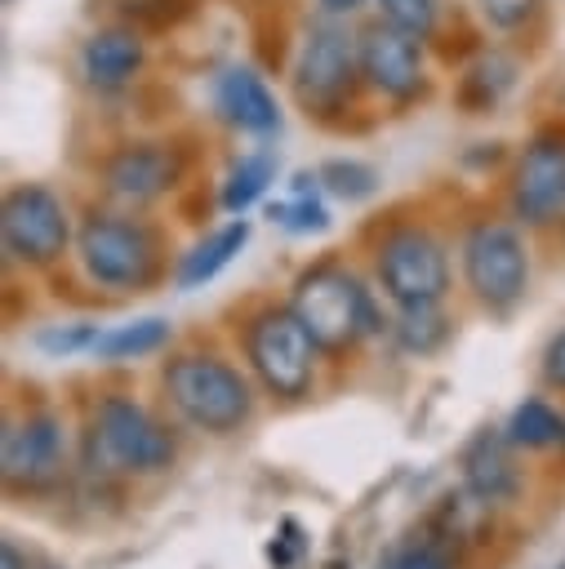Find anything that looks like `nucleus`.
<instances>
[{
  "label": "nucleus",
  "mask_w": 565,
  "mask_h": 569,
  "mask_svg": "<svg viewBox=\"0 0 565 569\" xmlns=\"http://www.w3.org/2000/svg\"><path fill=\"white\" fill-rule=\"evenodd\" d=\"M316 178H320V191H329L334 200H347V204L369 200L378 191V173L365 160H343V156L338 160H325L316 169Z\"/></svg>",
  "instance_id": "5701e85b"
},
{
  "label": "nucleus",
  "mask_w": 565,
  "mask_h": 569,
  "mask_svg": "<svg viewBox=\"0 0 565 569\" xmlns=\"http://www.w3.org/2000/svg\"><path fill=\"white\" fill-rule=\"evenodd\" d=\"M378 569H449V556H445V547H436L432 538H418V542L396 547Z\"/></svg>",
  "instance_id": "bb28decb"
},
{
  "label": "nucleus",
  "mask_w": 565,
  "mask_h": 569,
  "mask_svg": "<svg viewBox=\"0 0 565 569\" xmlns=\"http://www.w3.org/2000/svg\"><path fill=\"white\" fill-rule=\"evenodd\" d=\"M289 307L307 325V333L316 338V347L329 351V356H338V351L356 347L365 333H378L383 329L369 289L351 271H343L338 262H320V267L303 271L298 284H294Z\"/></svg>",
  "instance_id": "f257e3e1"
},
{
  "label": "nucleus",
  "mask_w": 565,
  "mask_h": 569,
  "mask_svg": "<svg viewBox=\"0 0 565 569\" xmlns=\"http://www.w3.org/2000/svg\"><path fill=\"white\" fill-rule=\"evenodd\" d=\"M174 453V436L129 396H107L85 431V462L102 476H156Z\"/></svg>",
  "instance_id": "f03ea898"
},
{
  "label": "nucleus",
  "mask_w": 565,
  "mask_h": 569,
  "mask_svg": "<svg viewBox=\"0 0 565 569\" xmlns=\"http://www.w3.org/2000/svg\"><path fill=\"white\" fill-rule=\"evenodd\" d=\"M303 551H307V533H303V525H298L294 516H285V520L276 525L271 542H267V560H271L276 569H294V565L303 560Z\"/></svg>",
  "instance_id": "a878e982"
},
{
  "label": "nucleus",
  "mask_w": 565,
  "mask_h": 569,
  "mask_svg": "<svg viewBox=\"0 0 565 569\" xmlns=\"http://www.w3.org/2000/svg\"><path fill=\"white\" fill-rule=\"evenodd\" d=\"M0 569H31L27 551H22L13 538H4V542H0Z\"/></svg>",
  "instance_id": "c756f323"
},
{
  "label": "nucleus",
  "mask_w": 565,
  "mask_h": 569,
  "mask_svg": "<svg viewBox=\"0 0 565 569\" xmlns=\"http://www.w3.org/2000/svg\"><path fill=\"white\" fill-rule=\"evenodd\" d=\"M378 13L423 40V36H432V27H436L440 0H378Z\"/></svg>",
  "instance_id": "393cba45"
},
{
  "label": "nucleus",
  "mask_w": 565,
  "mask_h": 569,
  "mask_svg": "<svg viewBox=\"0 0 565 569\" xmlns=\"http://www.w3.org/2000/svg\"><path fill=\"white\" fill-rule=\"evenodd\" d=\"M165 342H169V320L142 316V320H125V325L102 329L89 356L93 360H107V365H116V360H142V356H156Z\"/></svg>",
  "instance_id": "a211bd4d"
},
{
  "label": "nucleus",
  "mask_w": 565,
  "mask_h": 569,
  "mask_svg": "<svg viewBox=\"0 0 565 569\" xmlns=\"http://www.w3.org/2000/svg\"><path fill=\"white\" fill-rule=\"evenodd\" d=\"M142 67V40L125 27H107V31H93L80 49V76L111 93V89H125Z\"/></svg>",
  "instance_id": "dca6fc26"
},
{
  "label": "nucleus",
  "mask_w": 565,
  "mask_h": 569,
  "mask_svg": "<svg viewBox=\"0 0 565 569\" xmlns=\"http://www.w3.org/2000/svg\"><path fill=\"white\" fill-rule=\"evenodd\" d=\"M67 467V440L62 422L53 413H27L4 427L0 445V476L9 493H49L62 480Z\"/></svg>",
  "instance_id": "9d476101"
},
{
  "label": "nucleus",
  "mask_w": 565,
  "mask_h": 569,
  "mask_svg": "<svg viewBox=\"0 0 565 569\" xmlns=\"http://www.w3.org/2000/svg\"><path fill=\"white\" fill-rule=\"evenodd\" d=\"M245 244H249V222H245V218L222 222L218 231H209L200 244H191V249L182 253V262H178V271H174L178 289H200V284H209L218 271H227V267L236 262V253H240Z\"/></svg>",
  "instance_id": "f3484780"
},
{
  "label": "nucleus",
  "mask_w": 565,
  "mask_h": 569,
  "mask_svg": "<svg viewBox=\"0 0 565 569\" xmlns=\"http://www.w3.org/2000/svg\"><path fill=\"white\" fill-rule=\"evenodd\" d=\"M214 102L222 111V120L240 133H254V138H271L280 129V107H276V93L267 89V80L254 71V67H227L214 84Z\"/></svg>",
  "instance_id": "2eb2a0df"
},
{
  "label": "nucleus",
  "mask_w": 565,
  "mask_h": 569,
  "mask_svg": "<svg viewBox=\"0 0 565 569\" xmlns=\"http://www.w3.org/2000/svg\"><path fill=\"white\" fill-rule=\"evenodd\" d=\"M316 338L294 316V307H262L245 325V360L267 396L303 400L316 378Z\"/></svg>",
  "instance_id": "39448f33"
},
{
  "label": "nucleus",
  "mask_w": 565,
  "mask_h": 569,
  "mask_svg": "<svg viewBox=\"0 0 565 569\" xmlns=\"http://www.w3.org/2000/svg\"><path fill=\"white\" fill-rule=\"evenodd\" d=\"M503 431L516 449H565V413L547 400H521Z\"/></svg>",
  "instance_id": "aec40b11"
},
{
  "label": "nucleus",
  "mask_w": 565,
  "mask_h": 569,
  "mask_svg": "<svg viewBox=\"0 0 565 569\" xmlns=\"http://www.w3.org/2000/svg\"><path fill=\"white\" fill-rule=\"evenodd\" d=\"M271 182H276V156H271V151H249V156H240V160L231 164V173H227L218 200H222L227 213H245L254 200L267 196Z\"/></svg>",
  "instance_id": "412c9836"
},
{
  "label": "nucleus",
  "mask_w": 565,
  "mask_h": 569,
  "mask_svg": "<svg viewBox=\"0 0 565 569\" xmlns=\"http://www.w3.org/2000/svg\"><path fill=\"white\" fill-rule=\"evenodd\" d=\"M534 9H538V0H480L485 22L498 27V31H516Z\"/></svg>",
  "instance_id": "cd10ccee"
},
{
  "label": "nucleus",
  "mask_w": 565,
  "mask_h": 569,
  "mask_svg": "<svg viewBox=\"0 0 565 569\" xmlns=\"http://www.w3.org/2000/svg\"><path fill=\"white\" fill-rule=\"evenodd\" d=\"M76 258L85 276L116 293H138L160 280V236L120 213H93L85 218L76 236Z\"/></svg>",
  "instance_id": "20e7f679"
},
{
  "label": "nucleus",
  "mask_w": 565,
  "mask_h": 569,
  "mask_svg": "<svg viewBox=\"0 0 565 569\" xmlns=\"http://www.w3.org/2000/svg\"><path fill=\"white\" fill-rule=\"evenodd\" d=\"M360 76V36H351L338 18H320L307 27L294 58V89L307 111H334L347 102Z\"/></svg>",
  "instance_id": "423d86ee"
},
{
  "label": "nucleus",
  "mask_w": 565,
  "mask_h": 569,
  "mask_svg": "<svg viewBox=\"0 0 565 569\" xmlns=\"http://www.w3.org/2000/svg\"><path fill=\"white\" fill-rule=\"evenodd\" d=\"M556 569H565V565H556Z\"/></svg>",
  "instance_id": "2f4dec72"
},
{
  "label": "nucleus",
  "mask_w": 565,
  "mask_h": 569,
  "mask_svg": "<svg viewBox=\"0 0 565 569\" xmlns=\"http://www.w3.org/2000/svg\"><path fill=\"white\" fill-rule=\"evenodd\" d=\"M365 0H316V9L325 13V18H347V13H356Z\"/></svg>",
  "instance_id": "7c9ffc66"
},
{
  "label": "nucleus",
  "mask_w": 565,
  "mask_h": 569,
  "mask_svg": "<svg viewBox=\"0 0 565 569\" xmlns=\"http://www.w3.org/2000/svg\"><path fill=\"white\" fill-rule=\"evenodd\" d=\"M512 213L525 227H547L565 213V133L538 129L512 178Z\"/></svg>",
  "instance_id": "9b49d317"
},
{
  "label": "nucleus",
  "mask_w": 565,
  "mask_h": 569,
  "mask_svg": "<svg viewBox=\"0 0 565 569\" xmlns=\"http://www.w3.org/2000/svg\"><path fill=\"white\" fill-rule=\"evenodd\" d=\"M512 440L507 431H476L472 445L463 449V489L485 502V507H498V502H512L521 493V471L512 462Z\"/></svg>",
  "instance_id": "4468645a"
},
{
  "label": "nucleus",
  "mask_w": 565,
  "mask_h": 569,
  "mask_svg": "<svg viewBox=\"0 0 565 569\" xmlns=\"http://www.w3.org/2000/svg\"><path fill=\"white\" fill-rule=\"evenodd\" d=\"M396 342L414 356H432L445 338H449V320L440 316V302H427V307H400L396 325H391Z\"/></svg>",
  "instance_id": "4be33fe9"
},
{
  "label": "nucleus",
  "mask_w": 565,
  "mask_h": 569,
  "mask_svg": "<svg viewBox=\"0 0 565 569\" xmlns=\"http://www.w3.org/2000/svg\"><path fill=\"white\" fill-rule=\"evenodd\" d=\"M360 76L391 102H409L423 89V40L387 18L360 31Z\"/></svg>",
  "instance_id": "f8f14e48"
},
{
  "label": "nucleus",
  "mask_w": 565,
  "mask_h": 569,
  "mask_svg": "<svg viewBox=\"0 0 565 569\" xmlns=\"http://www.w3.org/2000/svg\"><path fill=\"white\" fill-rule=\"evenodd\" d=\"M463 280L489 311H512L529 289V253L516 227L476 222L463 236Z\"/></svg>",
  "instance_id": "0eeeda50"
},
{
  "label": "nucleus",
  "mask_w": 565,
  "mask_h": 569,
  "mask_svg": "<svg viewBox=\"0 0 565 569\" xmlns=\"http://www.w3.org/2000/svg\"><path fill=\"white\" fill-rule=\"evenodd\" d=\"M0 240H4V253L22 267H53L71 240L67 204L40 182L13 187L0 209Z\"/></svg>",
  "instance_id": "6e6552de"
},
{
  "label": "nucleus",
  "mask_w": 565,
  "mask_h": 569,
  "mask_svg": "<svg viewBox=\"0 0 565 569\" xmlns=\"http://www.w3.org/2000/svg\"><path fill=\"white\" fill-rule=\"evenodd\" d=\"M378 280L396 307H427L440 302L449 289V258L445 244L423 227H396L378 244Z\"/></svg>",
  "instance_id": "1a4fd4ad"
},
{
  "label": "nucleus",
  "mask_w": 565,
  "mask_h": 569,
  "mask_svg": "<svg viewBox=\"0 0 565 569\" xmlns=\"http://www.w3.org/2000/svg\"><path fill=\"white\" fill-rule=\"evenodd\" d=\"M316 187H320L316 173H298L289 182V196H280V200L267 204V218L276 227H285V231H294V236H320V231H329V209L320 204Z\"/></svg>",
  "instance_id": "6ab92c4d"
},
{
  "label": "nucleus",
  "mask_w": 565,
  "mask_h": 569,
  "mask_svg": "<svg viewBox=\"0 0 565 569\" xmlns=\"http://www.w3.org/2000/svg\"><path fill=\"white\" fill-rule=\"evenodd\" d=\"M165 391L169 405L209 436H231L249 422L254 413V391L245 382V373L218 356H178L165 365Z\"/></svg>",
  "instance_id": "7ed1b4c3"
},
{
  "label": "nucleus",
  "mask_w": 565,
  "mask_h": 569,
  "mask_svg": "<svg viewBox=\"0 0 565 569\" xmlns=\"http://www.w3.org/2000/svg\"><path fill=\"white\" fill-rule=\"evenodd\" d=\"M182 178V151L169 142H129L102 164V187L125 204H151Z\"/></svg>",
  "instance_id": "ddd939ff"
},
{
  "label": "nucleus",
  "mask_w": 565,
  "mask_h": 569,
  "mask_svg": "<svg viewBox=\"0 0 565 569\" xmlns=\"http://www.w3.org/2000/svg\"><path fill=\"white\" fill-rule=\"evenodd\" d=\"M543 382L565 391V329L552 333L547 347H543Z\"/></svg>",
  "instance_id": "c85d7f7f"
},
{
  "label": "nucleus",
  "mask_w": 565,
  "mask_h": 569,
  "mask_svg": "<svg viewBox=\"0 0 565 569\" xmlns=\"http://www.w3.org/2000/svg\"><path fill=\"white\" fill-rule=\"evenodd\" d=\"M98 325H89V320H71V325H49V329H40L36 333V347L44 351V356H53V360H67V356H89L93 351V342H98Z\"/></svg>",
  "instance_id": "b1692460"
}]
</instances>
